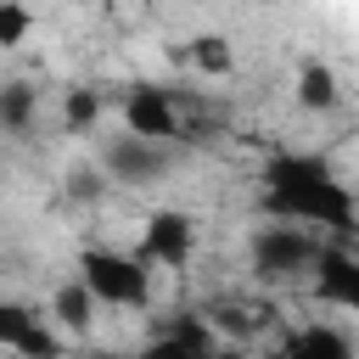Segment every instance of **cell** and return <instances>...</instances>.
<instances>
[{
    "mask_svg": "<svg viewBox=\"0 0 359 359\" xmlns=\"http://www.w3.org/2000/svg\"><path fill=\"white\" fill-rule=\"evenodd\" d=\"M213 348H219V337L208 331L202 314H180V320H168L163 337L151 342V353H180V359H185V353H213Z\"/></svg>",
    "mask_w": 359,
    "mask_h": 359,
    "instance_id": "cell-10",
    "label": "cell"
},
{
    "mask_svg": "<svg viewBox=\"0 0 359 359\" xmlns=\"http://www.w3.org/2000/svg\"><path fill=\"white\" fill-rule=\"evenodd\" d=\"M309 275H314V297H320V303H331V309H359V258L348 252V241L325 236L320 252H314V264H309Z\"/></svg>",
    "mask_w": 359,
    "mask_h": 359,
    "instance_id": "cell-7",
    "label": "cell"
},
{
    "mask_svg": "<svg viewBox=\"0 0 359 359\" xmlns=\"http://www.w3.org/2000/svg\"><path fill=\"white\" fill-rule=\"evenodd\" d=\"M135 252H140L151 269H191V258H196V219H191L185 208H157V213L140 224Z\"/></svg>",
    "mask_w": 359,
    "mask_h": 359,
    "instance_id": "cell-4",
    "label": "cell"
},
{
    "mask_svg": "<svg viewBox=\"0 0 359 359\" xmlns=\"http://www.w3.org/2000/svg\"><path fill=\"white\" fill-rule=\"evenodd\" d=\"M34 34V11L28 0H0V50H17Z\"/></svg>",
    "mask_w": 359,
    "mask_h": 359,
    "instance_id": "cell-16",
    "label": "cell"
},
{
    "mask_svg": "<svg viewBox=\"0 0 359 359\" xmlns=\"http://www.w3.org/2000/svg\"><path fill=\"white\" fill-rule=\"evenodd\" d=\"M95 297H90V286L73 275V280H62L56 286V297H50V320H56V331H67V337H90V325H95Z\"/></svg>",
    "mask_w": 359,
    "mask_h": 359,
    "instance_id": "cell-9",
    "label": "cell"
},
{
    "mask_svg": "<svg viewBox=\"0 0 359 359\" xmlns=\"http://www.w3.org/2000/svg\"><path fill=\"white\" fill-rule=\"evenodd\" d=\"M292 95H297V107H303V112H337V107H342V79H337V67H331V62L309 56V62L297 67Z\"/></svg>",
    "mask_w": 359,
    "mask_h": 359,
    "instance_id": "cell-8",
    "label": "cell"
},
{
    "mask_svg": "<svg viewBox=\"0 0 359 359\" xmlns=\"http://www.w3.org/2000/svg\"><path fill=\"white\" fill-rule=\"evenodd\" d=\"M280 348H286L292 359H348V353H353V342H348L342 331H331V325H303V331H292Z\"/></svg>",
    "mask_w": 359,
    "mask_h": 359,
    "instance_id": "cell-11",
    "label": "cell"
},
{
    "mask_svg": "<svg viewBox=\"0 0 359 359\" xmlns=\"http://www.w3.org/2000/svg\"><path fill=\"white\" fill-rule=\"evenodd\" d=\"M101 168H107V180H123V185H157L174 168V140H146V135L123 129L118 140H107Z\"/></svg>",
    "mask_w": 359,
    "mask_h": 359,
    "instance_id": "cell-5",
    "label": "cell"
},
{
    "mask_svg": "<svg viewBox=\"0 0 359 359\" xmlns=\"http://www.w3.org/2000/svg\"><path fill=\"white\" fill-rule=\"evenodd\" d=\"M79 280L101 309H151V264L140 252H112V247H84L79 252Z\"/></svg>",
    "mask_w": 359,
    "mask_h": 359,
    "instance_id": "cell-2",
    "label": "cell"
},
{
    "mask_svg": "<svg viewBox=\"0 0 359 359\" xmlns=\"http://www.w3.org/2000/svg\"><path fill=\"white\" fill-rule=\"evenodd\" d=\"M320 230H309V224H264L258 236H252V269L264 275V280H292V275H309V264H314V252H320Z\"/></svg>",
    "mask_w": 359,
    "mask_h": 359,
    "instance_id": "cell-3",
    "label": "cell"
},
{
    "mask_svg": "<svg viewBox=\"0 0 359 359\" xmlns=\"http://www.w3.org/2000/svg\"><path fill=\"white\" fill-rule=\"evenodd\" d=\"M34 107H39L34 84H0V129L6 135H22L34 123Z\"/></svg>",
    "mask_w": 359,
    "mask_h": 359,
    "instance_id": "cell-13",
    "label": "cell"
},
{
    "mask_svg": "<svg viewBox=\"0 0 359 359\" xmlns=\"http://www.w3.org/2000/svg\"><path fill=\"white\" fill-rule=\"evenodd\" d=\"M123 129L146 135V140H180L185 123H180L174 90H163V84H129V95H123Z\"/></svg>",
    "mask_w": 359,
    "mask_h": 359,
    "instance_id": "cell-6",
    "label": "cell"
},
{
    "mask_svg": "<svg viewBox=\"0 0 359 359\" xmlns=\"http://www.w3.org/2000/svg\"><path fill=\"white\" fill-rule=\"evenodd\" d=\"M258 180H264V208L275 219H292V224H309L320 236L353 241L359 202H353L348 180L331 168V157H320V151H275Z\"/></svg>",
    "mask_w": 359,
    "mask_h": 359,
    "instance_id": "cell-1",
    "label": "cell"
},
{
    "mask_svg": "<svg viewBox=\"0 0 359 359\" xmlns=\"http://www.w3.org/2000/svg\"><path fill=\"white\" fill-rule=\"evenodd\" d=\"M101 112H107L101 90H90V84L62 90V129H67V135H90V129L101 123Z\"/></svg>",
    "mask_w": 359,
    "mask_h": 359,
    "instance_id": "cell-12",
    "label": "cell"
},
{
    "mask_svg": "<svg viewBox=\"0 0 359 359\" xmlns=\"http://www.w3.org/2000/svg\"><path fill=\"white\" fill-rule=\"evenodd\" d=\"M39 320H45V314H39L34 303L0 297V348H11V353H17V342H22V337H28V331H34Z\"/></svg>",
    "mask_w": 359,
    "mask_h": 359,
    "instance_id": "cell-15",
    "label": "cell"
},
{
    "mask_svg": "<svg viewBox=\"0 0 359 359\" xmlns=\"http://www.w3.org/2000/svg\"><path fill=\"white\" fill-rule=\"evenodd\" d=\"M67 196L73 202H101L107 196V168H73L67 174Z\"/></svg>",
    "mask_w": 359,
    "mask_h": 359,
    "instance_id": "cell-17",
    "label": "cell"
},
{
    "mask_svg": "<svg viewBox=\"0 0 359 359\" xmlns=\"http://www.w3.org/2000/svg\"><path fill=\"white\" fill-rule=\"evenodd\" d=\"M185 56H191L202 73H213V79H224V73L236 67V50H230V39H224V34H196V39L185 45Z\"/></svg>",
    "mask_w": 359,
    "mask_h": 359,
    "instance_id": "cell-14",
    "label": "cell"
}]
</instances>
